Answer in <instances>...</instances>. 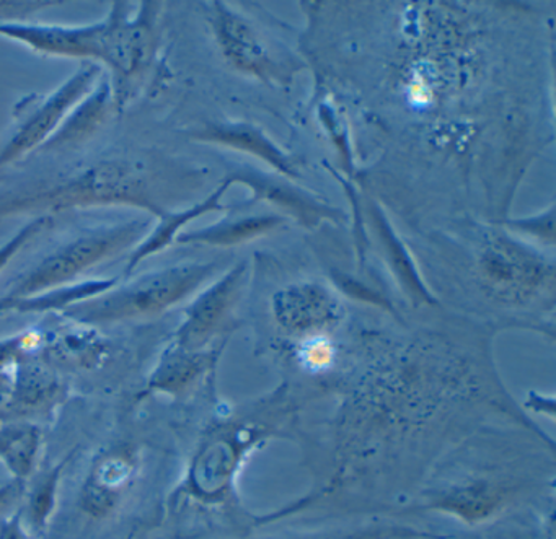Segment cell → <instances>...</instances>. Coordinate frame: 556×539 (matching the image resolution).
<instances>
[{"instance_id":"obj_7","label":"cell","mask_w":556,"mask_h":539,"mask_svg":"<svg viewBox=\"0 0 556 539\" xmlns=\"http://www.w3.org/2000/svg\"><path fill=\"white\" fill-rule=\"evenodd\" d=\"M478 275L494 298L523 304L553 284V266L533 249L507 236L493 235L478 256Z\"/></svg>"},{"instance_id":"obj_10","label":"cell","mask_w":556,"mask_h":539,"mask_svg":"<svg viewBox=\"0 0 556 539\" xmlns=\"http://www.w3.org/2000/svg\"><path fill=\"white\" fill-rule=\"evenodd\" d=\"M138 466V450L132 445L106 448L96 458L84 480L80 509L93 518L110 515L135 484Z\"/></svg>"},{"instance_id":"obj_4","label":"cell","mask_w":556,"mask_h":539,"mask_svg":"<svg viewBox=\"0 0 556 539\" xmlns=\"http://www.w3.org/2000/svg\"><path fill=\"white\" fill-rule=\"evenodd\" d=\"M151 226V219H128L86 230L61 243L31 268L21 272L0 300L34 297L51 288L74 284L79 275L100 262L125 249L135 248Z\"/></svg>"},{"instance_id":"obj_6","label":"cell","mask_w":556,"mask_h":539,"mask_svg":"<svg viewBox=\"0 0 556 539\" xmlns=\"http://www.w3.org/2000/svg\"><path fill=\"white\" fill-rule=\"evenodd\" d=\"M102 74L103 67L99 63L84 61L79 69L53 92L22 100L15 106L14 128L0 142V168L9 167L31 152L40 151L60 129L74 106L89 95Z\"/></svg>"},{"instance_id":"obj_9","label":"cell","mask_w":556,"mask_h":539,"mask_svg":"<svg viewBox=\"0 0 556 539\" xmlns=\"http://www.w3.org/2000/svg\"><path fill=\"white\" fill-rule=\"evenodd\" d=\"M245 265L240 262L223 278L204 288L185 310V318L174 336L175 346L188 350H204L230 315L245 278Z\"/></svg>"},{"instance_id":"obj_23","label":"cell","mask_w":556,"mask_h":539,"mask_svg":"<svg viewBox=\"0 0 556 539\" xmlns=\"http://www.w3.org/2000/svg\"><path fill=\"white\" fill-rule=\"evenodd\" d=\"M53 222V217H37L25 223L15 235H12L4 245H0V272L8 268L9 262L24 249L27 243H30L35 236L48 229Z\"/></svg>"},{"instance_id":"obj_18","label":"cell","mask_w":556,"mask_h":539,"mask_svg":"<svg viewBox=\"0 0 556 539\" xmlns=\"http://www.w3.org/2000/svg\"><path fill=\"white\" fill-rule=\"evenodd\" d=\"M197 141L211 142V144L226 145L237 151L250 152L265 158L273 167L278 168L282 174L294 177V167L291 161L278 151L265 136L256 132L247 125H213L201 129L193 134Z\"/></svg>"},{"instance_id":"obj_8","label":"cell","mask_w":556,"mask_h":539,"mask_svg":"<svg viewBox=\"0 0 556 539\" xmlns=\"http://www.w3.org/2000/svg\"><path fill=\"white\" fill-rule=\"evenodd\" d=\"M271 311L281 330L299 337L327 333L343 317L337 295L318 282H298L276 292Z\"/></svg>"},{"instance_id":"obj_24","label":"cell","mask_w":556,"mask_h":539,"mask_svg":"<svg viewBox=\"0 0 556 539\" xmlns=\"http://www.w3.org/2000/svg\"><path fill=\"white\" fill-rule=\"evenodd\" d=\"M61 467H58L56 471H51V473L41 480L40 486H37V489L31 493L30 515L35 528H43L48 516H50L51 506H53V500L54 497H56Z\"/></svg>"},{"instance_id":"obj_5","label":"cell","mask_w":556,"mask_h":539,"mask_svg":"<svg viewBox=\"0 0 556 539\" xmlns=\"http://www.w3.org/2000/svg\"><path fill=\"white\" fill-rule=\"evenodd\" d=\"M159 2H141L132 15L131 5L113 2L102 21L100 61L109 69L115 92L116 106H123L139 80L146 76L157 53Z\"/></svg>"},{"instance_id":"obj_25","label":"cell","mask_w":556,"mask_h":539,"mask_svg":"<svg viewBox=\"0 0 556 539\" xmlns=\"http://www.w3.org/2000/svg\"><path fill=\"white\" fill-rule=\"evenodd\" d=\"M428 532H419L416 529L400 528V526H370L359 531L340 532V535L327 536L324 539H409L425 538Z\"/></svg>"},{"instance_id":"obj_12","label":"cell","mask_w":556,"mask_h":539,"mask_svg":"<svg viewBox=\"0 0 556 539\" xmlns=\"http://www.w3.org/2000/svg\"><path fill=\"white\" fill-rule=\"evenodd\" d=\"M509 496L510 487L496 477L468 476L432 493L425 506L475 526L497 515Z\"/></svg>"},{"instance_id":"obj_2","label":"cell","mask_w":556,"mask_h":539,"mask_svg":"<svg viewBox=\"0 0 556 539\" xmlns=\"http://www.w3.org/2000/svg\"><path fill=\"white\" fill-rule=\"evenodd\" d=\"M286 418L288 402L279 388L250 411L211 428L191 458L180 493L207 505L226 502L247 458L279 434Z\"/></svg>"},{"instance_id":"obj_16","label":"cell","mask_w":556,"mask_h":539,"mask_svg":"<svg viewBox=\"0 0 556 539\" xmlns=\"http://www.w3.org/2000/svg\"><path fill=\"white\" fill-rule=\"evenodd\" d=\"M230 181L226 180L214 193L200 203L180 210H165L162 216L157 217V223L151 226L149 232L146 233L144 239L132 248L129 255L128 265H126V275H131L139 265L152 256L167 249L168 246L177 243L178 236L181 235V229L187 227L193 220L200 219L201 216L214 210H224L226 207L220 204L224 193L230 187Z\"/></svg>"},{"instance_id":"obj_13","label":"cell","mask_w":556,"mask_h":539,"mask_svg":"<svg viewBox=\"0 0 556 539\" xmlns=\"http://www.w3.org/2000/svg\"><path fill=\"white\" fill-rule=\"evenodd\" d=\"M210 22L224 57L236 69L262 80H271L278 76L275 60L249 22L230 11L223 2L213 5Z\"/></svg>"},{"instance_id":"obj_14","label":"cell","mask_w":556,"mask_h":539,"mask_svg":"<svg viewBox=\"0 0 556 539\" xmlns=\"http://www.w3.org/2000/svg\"><path fill=\"white\" fill-rule=\"evenodd\" d=\"M116 106L115 92H113L112 79L106 70H103L99 82L96 84L89 95L74 106L73 112L64 119L50 141L40 149L43 152L66 151L92 139L96 132L109 121Z\"/></svg>"},{"instance_id":"obj_3","label":"cell","mask_w":556,"mask_h":539,"mask_svg":"<svg viewBox=\"0 0 556 539\" xmlns=\"http://www.w3.org/2000/svg\"><path fill=\"white\" fill-rule=\"evenodd\" d=\"M216 271V262L167 266L125 284L118 282L110 291L67 308L63 315L84 326L159 317L190 297Z\"/></svg>"},{"instance_id":"obj_22","label":"cell","mask_w":556,"mask_h":539,"mask_svg":"<svg viewBox=\"0 0 556 539\" xmlns=\"http://www.w3.org/2000/svg\"><path fill=\"white\" fill-rule=\"evenodd\" d=\"M299 365L312 373L330 370L337 360V346L327 333L301 337L295 350Z\"/></svg>"},{"instance_id":"obj_1","label":"cell","mask_w":556,"mask_h":539,"mask_svg":"<svg viewBox=\"0 0 556 539\" xmlns=\"http://www.w3.org/2000/svg\"><path fill=\"white\" fill-rule=\"evenodd\" d=\"M110 206L135 207L154 217L167 210L155 200L151 171L129 158H103L0 191V220Z\"/></svg>"},{"instance_id":"obj_11","label":"cell","mask_w":556,"mask_h":539,"mask_svg":"<svg viewBox=\"0 0 556 539\" xmlns=\"http://www.w3.org/2000/svg\"><path fill=\"white\" fill-rule=\"evenodd\" d=\"M102 22L89 25H40L27 22H0V37L25 44L43 56L100 61Z\"/></svg>"},{"instance_id":"obj_26","label":"cell","mask_w":556,"mask_h":539,"mask_svg":"<svg viewBox=\"0 0 556 539\" xmlns=\"http://www.w3.org/2000/svg\"><path fill=\"white\" fill-rule=\"evenodd\" d=\"M516 229L523 230V232L532 233L539 236L540 240L553 243V210H549L546 216L533 217V219L519 220L514 222Z\"/></svg>"},{"instance_id":"obj_20","label":"cell","mask_w":556,"mask_h":539,"mask_svg":"<svg viewBox=\"0 0 556 539\" xmlns=\"http://www.w3.org/2000/svg\"><path fill=\"white\" fill-rule=\"evenodd\" d=\"M41 450L40 428L24 422L0 427V461L17 479L34 473Z\"/></svg>"},{"instance_id":"obj_17","label":"cell","mask_w":556,"mask_h":539,"mask_svg":"<svg viewBox=\"0 0 556 539\" xmlns=\"http://www.w3.org/2000/svg\"><path fill=\"white\" fill-rule=\"evenodd\" d=\"M118 284L116 279H90V281L74 282L63 287L51 288L34 297L18 300H0V315L11 313H50V311H66L67 308L97 297Z\"/></svg>"},{"instance_id":"obj_19","label":"cell","mask_w":556,"mask_h":539,"mask_svg":"<svg viewBox=\"0 0 556 539\" xmlns=\"http://www.w3.org/2000/svg\"><path fill=\"white\" fill-rule=\"evenodd\" d=\"M285 223L281 217H247V219H226L213 223L206 229L184 232L177 239L180 245L232 246L249 242L255 236L265 235Z\"/></svg>"},{"instance_id":"obj_15","label":"cell","mask_w":556,"mask_h":539,"mask_svg":"<svg viewBox=\"0 0 556 539\" xmlns=\"http://www.w3.org/2000/svg\"><path fill=\"white\" fill-rule=\"evenodd\" d=\"M220 349L188 350L175 346L164 350L148 380V395L184 396L216 367Z\"/></svg>"},{"instance_id":"obj_21","label":"cell","mask_w":556,"mask_h":539,"mask_svg":"<svg viewBox=\"0 0 556 539\" xmlns=\"http://www.w3.org/2000/svg\"><path fill=\"white\" fill-rule=\"evenodd\" d=\"M230 183L233 181H243L249 184L250 190L255 191V200H269L279 206L291 207L299 214L301 219L307 220V223H314L315 217L325 216L333 217L334 210L325 209V207L317 206L315 203H308L307 197H302L301 194L291 193L288 188H282L281 184L275 181L266 180V178L256 177L250 174H236L232 178H227Z\"/></svg>"}]
</instances>
